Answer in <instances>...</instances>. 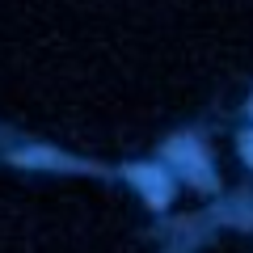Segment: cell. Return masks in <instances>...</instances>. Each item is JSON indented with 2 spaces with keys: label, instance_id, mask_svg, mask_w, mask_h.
<instances>
[{
  "label": "cell",
  "instance_id": "obj_1",
  "mask_svg": "<svg viewBox=\"0 0 253 253\" xmlns=\"http://www.w3.org/2000/svg\"><path fill=\"white\" fill-rule=\"evenodd\" d=\"M126 177L148 194L152 207H165V203H169V173H165V169H156V165H131Z\"/></svg>",
  "mask_w": 253,
  "mask_h": 253
},
{
  "label": "cell",
  "instance_id": "obj_2",
  "mask_svg": "<svg viewBox=\"0 0 253 253\" xmlns=\"http://www.w3.org/2000/svg\"><path fill=\"white\" fill-rule=\"evenodd\" d=\"M241 152H245V156H249V165H253V131H249V135H245V139H241Z\"/></svg>",
  "mask_w": 253,
  "mask_h": 253
}]
</instances>
